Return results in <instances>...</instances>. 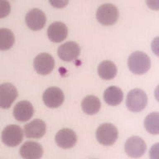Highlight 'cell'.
I'll list each match as a JSON object with an SVG mask.
<instances>
[{
  "instance_id": "obj_16",
  "label": "cell",
  "mask_w": 159,
  "mask_h": 159,
  "mask_svg": "<svg viewBox=\"0 0 159 159\" xmlns=\"http://www.w3.org/2000/svg\"><path fill=\"white\" fill-rule=\"evenodd\" d=\"M68 35L67 27L61 22H53L47 30V36L53 42H61L64 41Z\"/></svg>"
},
{
  "instance_id": "obj_20",
  "label": "cell",
  "mask_w": 159,
  "mask_h": 159,
  "mask_svg": "<svg viewBox=\"0 0 159 159\" xmlns=\"http://www.w3.org/2000/svg\"><path fill=\"white\" fill-rule=\"evenodd\" d=\"M144 127L149 134H159V113L152 112L144 119Z\"/></svg>"
},
{
  "instance_id": "obj_25",
  "label": "cell",
  "mask_w": 159,
  "mask_h": 159,
  "mask_svg": "<svg viewBox=\"0 0 159 159\" xmlns=\"http://www.w3.org/2000/svg\"><path fill=\"white\" fill-rule=\"evenodd\" d=\"M151 48L154 54L159 57V37H157L154 38L152 42Z\"/></svg>"
},
{
  "instance_id": "obj_13",
  "label": "cell",
  "mask_w": 159,
  "mask_h": 159,
  "mask_svg": "<svg viewBox=\"0 0 159 159\" xmlns=\"http://www.w3.org/2000/svg\"><path fill=\"white\" fill-rule=\"evenodd\" d=\"M34 114L32 104L28 101L18 102L13 109V116L17 121L26 122L29 120Z\"/></svg>"
},
{
  "instance_id": "obj_3",
  "label": "cell",
  "mask_w": 159,
  "mask_h": 159,
  "mask_svg": "<svg viewBox=\"0 0 159 159\" xmlns=\"http://www.w3.org/2000/svg\"><path fill=\"white\" fill-rule=\"evenodd\" d=\"M96 17L98 22L104 26H111L119 18V11L114 5L104 3L97 9Z\"/></svg>"
},
{
  "instance_id": "obj_19",
  "label": "cell",
  "mask_w": 159,
  "mask_h": 159,
  "mask_svg": "<svg viewBox=\"0 0 159 159\" xmlns=\"http://www.w3.org/2000/svg\"><path fill=\"white\" fill-rule=\"evenodd\" d=\"M98 74L99 77L106 80L113 79L117 75L116 66L110 61H104L98 66Z\"/></svg>"
},
{
  "instance_id": "obj_12",
  "label": "cell",
  "mask_w": 159,
  "mask_h": 159,
  "mask_svg": "<svg viewBox=\"0 0 159 159\" xmlns=\"http://www.w3.org/2000/svg\"><path fill=\"white\" fill-rule=\"evenodd\" d=\"M56 142L61 148H71L77 142V136L72 129H61L56 135Z\"/></svg>"
},
{
  "instance_id": "obj_8",
  "label": "cell",
  "mask_w": 159,
  "mask_h": 159,
  "mask_svg": "<svg viewBox=\"0 0 159 159\" xmlns=\"http://www.w3.org/2000/svg\"><path fill=\"white\" fill-rule=\"evenodd\" d=\"M33 66L35 70L38 74L48 75L54 69L55 61L51 55L42 53L35 58Z\"/></svg>"
},
{
  "instance_id": "obj_27",
  "label": "cell",
  "mask_w": 159,
  "mask_h": 159,
  "mask_svg": "<svg viewBox=\"0 0 159 159\" xmlns=\"http://www.w3.org/2000/svg\"><path fill=\"white\" fill-rule=\"evenodd\" d=\"M155 98L159 102V84L157 86L156 89H155Z\"/></svg>"
},
{
  "instance_id": "obj_2",
  "label": "cell",
  "mask_w": 159,
  "mask_h": 159,
  "mask_svg": "<svg viewBox=\"0 0 159 159\" xmlns=\"http://www.w3.org/2000/svg\"><path fill=\"white\" fill-rule=\"evenodd\" d=\"M148 104L146 93L140 89H134L127 95L126 105L132 112H140L145 109Z\"/></svg>"
},
{
  "instance_id": "obj_24",
  "label": "cell",
  "mask_w": 159,
  "mask_h": 159,
  "mask_svg": "<svg viewBox=\"0 0 159 159\" xmlns=\"http://www.w3.org/2000/svg\"><path fill=\"white\" fill-rule=\"evenodd\" d=\"M49 2L52 4V6H53L54 7L62 8L68 4L69 0H49Z\"/></svg>"
},
{
  "instance_id": "obj_7",
  "label": "cell",
  "mask_w": 159,
  "mask_h": 159,
  "mask_svg": "<svg viewBox=\"0 0 159 159\" xmlns=\"http://www.w3.org/2000/svg\"><path fill=\"white\" fill-rule=\"evenodd\" d=\"M43 102L49 108H58L64 101V93L60 88L51 87L43 93Z\"/></svg>"
},
{
  "instance_id": "obj_26",
  "label": "cell",
  "mask_w": 159,
  "mask_h": 159,
  "mask_svg": "<svg viewBox=\"0 0 159 159\" xmlns=\"http://www.w3.org/2000/svg\"><path fill=\"white\" fill-rule=\"evenodd\" d=\"M146 2L149 8L155 11L159 10V0H146Z\"/></svg>"
},
{
  "instance_id": "obj_9",
  "label": "cell",
  "mask_w": 159,
  "mask_h": 159,
  "mask_svg": "<svg viewBox=\"0 0 159 159\" xmlns=\"http://www.w3.org/2000/svg\"><path fill=\"white\" fill-rule=\"evenodd\" d=\"M17 97V90L10 83H3L0 86V107L8 109Z\"/></svg>"
},
{
  "instance_id": "obj_1",
  "label": "cell",
  "mask_w": 159,
  "mask_h": 159,
  "mask_svg": "<svg viewBox=\"0 0 159 159\" xmlns=\"http://www.w3.org/2000/svg\"><path fill=\"white\" fill-rule=\"evenodd\" d=\"M128 66L130 71L135 75H143L151 67V61L146 53L135 52L132 53L128 60Z\"/></svg>"
},
{
  "instance_id": "obj_11",
  "label": "cell",
  "mask_w": 159,
  "mask_h": 159,
  "mask_svg": "<svg viewBox=\"0 0 159 159\" xmlns=\"http://www.w3.org/2000/svg\"><path fill=\"white\" fill-rule=\"evenodd\" d=\"M58 56L64 61H73L79 57L80 49L77 43L74 42H68L60 46L57 50Z\"/></svg>"
},
{
  "instance_id": "obj_21",
  "label": "cell",
  "mask_w": 159,
  "mask_h": 159,
  "mask_svg": "<svg viewBox=\"0 0 159 159\" xmlns=\"http://www.w3.org/2000/svg\"><path fill=\"white\" fill-rule=\"evenodd\" d=\"M15 42L14 35L9 29H0V50L6 51L13 46Z\"/></svg>"
},
{
  "instance_id": "obj_10",
  "label": "cell",
  "mask_w": 159,
  "mask_h": 159,
  "mask_svg": "<svg viewBox=\"0 0 159 159\" xmlns=\"http://www.w3.org/2000/svg\"><path fill=\"white\" fill-rule=\"evenodd\" d=\"M26 23L30 29L33 31L41 30L46 24V15L42 10L33 8L26 15Z\"/></svg>"
},
{
  "instance_id": "obj_15",
  "label": "cell",
  "mask_w": 159,
  "mask_h": 159,
  "mask_svg": "<svg viewBox=\"0 0 159 159\" xmlns=\"http://www.w3.org/2000/svg\"><path fill=\"white\" fill-rule=\"evenodd\" d=\"M24 134L29 139H40L46 134V124L41 119H35L25 125Z\"/></svg>"
},
{
  "instance_id": "obj_22",
  "label": "cell",
  "mask_w": 159,
  "mask_h": 159,
  "mask_svg": "<svg viewBox=\"0 0 159 159\" xmlns=\"http://www.w3.org/2000/svg\"><path fill=\"white\" fill-rule=\"evenodd\" d=\"M10 12V5L5 0H0V17H6Z\"/></svg>"
},
{
  "instance_id": "obj_6",
  "label": "cell",
  "mask_w": 159,
  "mask_h": 159,
  "mask_svg": "<svg viewBox=\"0 0 159 159\" xmlns=\"http://www.w3.org/2000/svg\"><path fill=\"white\" fill-rule=\"evenodd\" d=\"M125 152L130 157L138 158L145 153L147 146L145 142L139 137L133 136L129 138L124 145Z\"/></svg>"
},
{
  "instance_id": "obj_5",
  "label": "cell",
  "mask_w": 159,
  "mask_h": 159,
  "mask_svg": "<svg viewBox=\"0 0 159 159\" xmlns=\"http://www.w3.org/2000/svg\"><path fill=\"white\" fill-rule=\"evenodd\" d=\"M23 132L18 125H8L2 130V141L8 147H16L22 141Z\"/></svg>"
},
{
  "instance_id": "obj_4",
  "label": "cell",
  "mask_w": 159,
  "mask_h": 159,
  "mask_svg": "<svg viewBox=\"0 0 159 159\" xmlns=\"http://www.w3.org/2000/svg\"><path fill=\"white\" fill-rule=\"evenodd\" d=\"M96 139L104 146H111L118 139V129L111 124H103L97 129Z\"/></svg>"
},
{
  "instance_id": "obj_23",
  "label": "cell",
  "mask_w": 159,
  "mask_h": 159,
  "mask_svg": "<svg viewBox=\"0 0 159 159\" xmlns=\"http://www.w3.org/2000/svg\"><path fill=\"white\" fill-rule=\"evenodd\" d=\"M150 159H159V143H155L149 151Z\"/></svg>"
},
{
  "instance_id": "obj_18",
  "label": "cell",
  "mask_w": 159,
  "mask_h": 159,
  "mask_svg": "<svg viewBox=\"0 0 159 159\" xmlns=\"http://www.w3.org/2000/svg\"><path fill=\"white\" fill-rule=\"evenodd\" d=\"M100 106H101L100 100L94 95H88L83 99L81 103L83 111L89 115L98 113L100 109Z\"/></svg>"
},
{
  "instance_id": "obj_17",
  "label": "cell",
  "mask_w": 159,
  "mask_h": 159,
  "mask_svg": "<svg viewBox=\"0 0 159 159\" xmlns=\"http://www.w3.org/2000/svg\"><path fill=\"white\" fill-rule=\"evenodd\" d=\"M124 94L121 89L116 86H110L105 89L104 93V99L107 104L112 106H116L123 100Z\"/></svg>"
},
{
  "instance_id": "obj_14",
  "label": "cell",
  "mask_w": 159,
  "mask_h": 159,
  "mask_svg": "<svg viewBox=\"0 0 159 159\" xmlns=\"http://www.w3.org/2000/svg\"><path fill=\"white\" fill-rule=\"evenodd\" d=\"M42 154V147L37 142H26L20 148V155L24 159H40Z\"/></svg>"
}]
</instances>
